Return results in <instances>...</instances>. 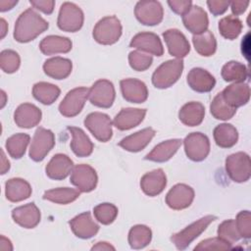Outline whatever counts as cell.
I'll list each match as a JSON object with an SVG mask.
<instances>
[{"label": "cell", "mask_w": 251, "mask_h": 251, "mask_svg": "<svg viewBox=\"0 0 251 251\" xmlns=\"http://www.w3.org/2000/svg\"><path fill=\"white\" fill-rule=\"evenodd\" d=\"M1 93H2V95H3V97H5V92H4V91H3V90H2V91H1ZM5 103H6V102H5V99H4V98H3V102H2V106H1V107H4V105H5Z\"/></svg>", "instance_id": "59"}, {"label": "cell", "mask_w": 251, "mask_h": 251, "mask_svg": "<svg viewBox=\"0 0 251 251\" xmlns=\"http://www.w3.org/2000/svg\"><path fill=\"white\" fill-rule=\"evenodd\" d=\"M219 30L226 39H235L242 30V22L233 15L226 16L220 20Z\"/></svg>", "instance_id": "41"}, {"label": "cell", "mask_w": 251, "mask_h": 251, "mask_svg": "<svg viewBox=\"0 0 251 251\" xmlns=\"http://www.w3.org/2000/svg\"><path fill=\"white\" fill-rule=\"evenodd\" d=\"M69 225L74 234L81 239L91 238L99 230V226L93 221L89 212L75 216L69 222Z\"/></svg>", "instance_id": "17"}, {"label": "cell", "mask_w": 251, "mask_h": 251, "mask_svg": "<svg viewBox=\"0 0 251 251\" xmlns=\"http://www.w3.org/2000/svg\"><path fill=\"white\" fill-rule=\"evenodd\" d=\"M134 15L140 24L152 26L162 22L164 10L161 3L158 1L143 0L136 3Z\"/></svg>", "instance_id": "12"}, {"label": "cell", "mask_w": 251, "mask_h": 251, "mask_svg": "<svg viewBox=\"0 0 251 251\" xmlns=\"http://www.w3.org/2000/svg\"><path fill=\"white\" fill-rule=\"evenodd\" d=\"M192 43L195 51L204 57L214 55L217 50V40L215 35L208 29L200 34L193 35Z\"/></svg>", "instance_id": "36"}, {"label": "cell", "mask_w": 251, "mask_h": 251, "mask_svg": "<svg viewBox=\"0 0 251 251\" xmlns=\"http://www.w3.org/2000/svg\"><path fill=\"white\" fill-rule=\"evenodd\" d=\"M1 175H4L10 170V162L7 160L3 150H1Z\"/></svg>", "instance_id": "56"}, {"label": "cell", "mask_w": 251, "mask_h": 251, "mask_svg": "<svg viewBox=\"0 0 251 251\" xmlns=\"http://www.w3.org/2000/svg\"><path fill=\"white\" fill-rule=\"evenodd\" d=\"M213 136L216 144L222 148H230L238 140L237 129L230 124H221L214 128Z\"/></svg>", "instance_id": "34"}, {"label": "cell", "mask_w": 251, "mask_h": 251, "mask_svg": "<svg viewBox=\"0 0 251 251\" xmlns=\"http://www.w3.org/2000/svg\"><path fill=\"white\" fill-rule=\"evenodd\" d=\"M1 38H4L7 32V24L4 19H1Z\"/></svg>", "instance_id": "58"}, {"label": "cell", "mask_w": 251, "mask_h": 251, "mask_svg": "<svg viewBox=\"0 0 251 251\" xmlns=\"http://www.w3.org/2000/svg\"><path fill=\"white\" fill-rule=\"evenodd\" d=\"M91 250H115V247L108 242L101 241V242H97L95 245H93L91 247Z\"/></svg>", "instance_id": "54"}, {"label": "cell", "mask_w": 251, "mask_h": 251, "mask_svg": "<svg viewBox=\"0 0 251 251\" xmlns=\"http://www.w3.org/2000/svg\"><path fill=\"white\" fill-rule=\"evenodd\" d=\"M231 249V244L226 242V240L218 237L207 238L198 243L197 246L194 247V250H227Z\"/></svg>", "instance_id": "48"}, {"label": "cell", "mask_w": 251, "mask_h": 251, "mask_svg": "<svg viewBox=\"0 0 251 251\" xmlns=\"http://www.w3.org/2000/svg\"><path fill=\"white\" fill-rule=\"evenodd\" d=\"M123 97L130 103H143L148 98L146 84L136 78H126L120 81Z\"/></svg>", "instance_id": "18"}, {"label": "cell", "mask_w": 251, "mask_h": 251, "mask_svg": "<svg viewBox=\"0 0 251 251\" xmlns=\"http://www.w3.org/2000/svg\"><path fill=\"white\" fill-rule=\"evenodd\" d=\"M21 59L19 54L11 49H6L0 53V67L6 74H13L20 68Z\"/></svg>", "instance_id": "44"}, {"label": "cell", "mask_w": 251, "mask_h": 251, "mask_svg": "<svg viewBox=\"0 0 251 251\" xmlns=\"http://www.w3.org/2000/svg\"><path fill=\"white\" fill-rule=\"evenodd\" d=\"M72 69V61L63 57L50 58L43 64L44 73L54 79L67 78L71 75Z\"/></svg>", "instance_id": "31"}, {"label": "cell", "mask_w": 251, "mask_h": 251, "mask_svg": "<svg viewBox=\"0 0 251 251\" xmlns=\"http://www.w3.org/2000/svg\"><path fill=\"white\" fill-rule=\"evenodd\" d=\"M116 98L114 84L108 79L95 81L88 91L90 103L99 108H110Z\"/></svg>", "instance_id": "10"}, {"label": "cell", "mask_w": 251, "mask_h": 251, "mask_svg": "<svg viewBox=\"0 0 251 251\" xmlns=\"http://www.w3.org/2000/svg\"><path fill=\"white\" fill-rule=\"evenodd\" d=\"M181 145V140L175 138L163 141L157 144L151 152H149L144 159L157 163H164L169 161L178 150Z\"/></svg>", "instance_id": "28"}, {"label": "cell", "mask_w": 251, "mask_h": 251, "mask_svg": "<svg viewBox=\"0 0 251 251\" xmlns=\"http://www.w3.org/2000/svg\"><path fill=\"white\" fill-rule=\"evenodd\" d=\"M155 133L156 132L152 127H145L123 138L119 142V146L128 152H139L149 144Z\"/></svg>", "instance_id": "27"}, {"label": "cell", "mask_w": 251, "mask_h": 251, "mask_svg": "<svg viewBox=\"0 0 251 251\" xmlns=\"http://www.w3.org/2000/svg\"><path fill=\"white\" fill-rule=\"evenodd\" d=\"M204 116L205 108L203 104L195 101L184 104L178 112L179 121L187 126H199L203 122Z\"/></svg>", "instance_id": "32"}, {"label": "cell", "mask_w": 251, "mask_h": 251, "mask_svg": "<svg viewBox=\"0 0 251 251\" xmlns=\"http://www.w3.org/2000/svg\"><path fill=\"white\" fill-rule=\"evenodd\" d=\"M221 75L225 81L243 82L248 78L249 72L244 64L236 61H229L223 66Z\"/></svg>", "instance_id": "37"}, {"label": "cell", "mask_w": 251, "mask_h": 251, "mask_svg": "<svg viewBox=\"0 0 251 251\" xmlns=\"http://www.w3.org/2000/svg\"><path fill=\"white\" fill-rule=\"evenodd\" d=\"M184 152L188 159L194 162H201L210 153V141L207 135L201 132L189 133L183 140Z\"/></svg>", "instance_id": "9"}, {"label": "cell", "mask_w": 251, "mask_h": 251, "mask_svg": "<svg viewBox=\"0 0 251 251\" xmlns=\"http://www.w3.org/2000/svg\"><path fill=\"white\" fill-rule=\"evenodd\" d=\"M42 113L38 107L31 103L21 104L14 113V121L19 127L31 128L41 121Z\"/></svg>", "instance_id": "20"}, {"label": "cell", "mask_w": 251, "mask_h": 251, "mask_svg": "<svg viewBox=\"0 0 251 251\" xmlns=\"http://www.w3.org/2000/svg\"><path fill=\"white\" fill-rule=\"evenodd\" d=\"M170 55L181 59L190 51V45L185 35L176 28H171L163 33Z\"/></svg>", "instance_id": "15"}, {"label": "cell", "mask_w": 251, "mask_h": 251, "mask_svg": "<svg viewBox=\"0 0 251 251\" xmlns=\"http://www.w3.org/2000/svg\"><path fill=\"white\" fill-rule=\"evenodd\" d=\"M249 3H250L249 1H231V2H229L230 9H231L233 16L236 17V16L243 14L246 11Z\"/></svg>", "instance_id": "52"}, {"label": "cell", "mask_w": 251, "mask_h": 251, "mask_svg": "<svg viewBox=\"0 0 251 251\" xmlns=\"http://www.w3.org/2000/svg\"><path fill=\"white\" fill-rule=\"evenodd\" d=\"M12 218L16 224L25 228H33L40 222V211L34 203L17 207L12 211Z\"/></svg>", "instance_id": "22"}, {"label": "cell", "mask_w": 251, "mask_h": 251, "mask_svg": "<svg viewBox=\"0 0 251 251\" xmlns=\"http://www.w3.org/2000/svg\"><path fill=\"white\" fill-rule=\"evenodd\" d=\"M129 46L155 56H162L164 54V47L161 39L153 32H139L135 34L132 37Z\"/></svg>", "instance_id": "16"}, {"label": "cell", "mask_w": 251, "mask_h": 251, "mask_svg": "<svg viewBox=\"0 0 251 251\" xmlns=\"http://www.w3.org/2000/svg\"><path fill=\"white\" fill-rule=\"evenodd\" d=\"M168 5L173 12L177 15L183 16L191 8L192 2L190 0H170L168 1Z\"/></svg>", "instance_id": "49"}, {"label": "cell", "mask_w": 251, "mask_h": 251, "mask_svg": "<svg viewBox=\"0 0 251 251\" xmlns=\"http://www.w3.org/2000/svg\"><path fill=\"white\" fill-rule=\"evenodd\" d=\"M70 182L80 192H90L96 188L98 176L91 166L80 164L73 168Z\"/></svg>", "instance_id": "13"}, {"label": "cell", "mask_w": 251, "mask_h": 251, "mask_svg": "<svg viewBox=\"0 0 251 251\" xmlns=\"http://www.w3.org/2000/svg\"><path fill=\"white\" fill-rule=\"evenodd\" d=\"M30 136L26 133H16L10 136L5 143L9 155L14 159H21L26 150Z\"/></svg>", "instance_id": "40"}, {"label": "cell", "mask_w": 251, "mask_h": 251, "mask_svg": "<svg viewBox=\"0 0 251 251\" xmlns=\"http://www.w3.org/2000/svg\"><path fill=\"white\" fill-rule=\"evenodd\" d=\"M72 46L73 43L70 38L59 35H48L39 43V49L44 55L68 53L71 51Z\"/></svg>", "instance_id": "33"}, {"label": "cell", "mask_w": 251, "mask_h": 251, "mask_svg": "<svg viewBox=\"0 0 251 251\" xmlns=\"http://www.w3.org/2000/svg\"><path fill=\"white\" fill-rule=\"evenodd\" d=\"M61 93L60 88L52 83L39 81L36 82L32 87L33 97L44 105L53 104Z\"/></svg>", "instance_id": "35"}, {"label": "cell", "mask_w": 251, "mask_h": 251, "mask_svg": "<svg viewBox=\"0 0 251 251\" xmlns=\"http://www.w3.org/2000/svg\"><path fill=\"white\" fill-rule=\"evenodd\" d=\"M79 195L80 191L78 189L70 187H58L45 191L42 198L53 203L66 205L76 200L79 197Z\"/></svg>", "instance_id": "38"}, {"label": "cell", "mask_w": 251, "mask_h": 251, "mask_svg": "<svg viewBox=\"0 0 251 251\" xmlns=\"http://www.w3.org/2000/svg\"><path fill=\"white\" fill-rule=\"evenodd\" d=\"M127 239L132 249H142L151 242L152 231L147 226L136 225L129 229Z\"/></svg>", "instance_id": "39"}, {"label": "cell", "mask_w": 251, "mask_h": 251, "mask_svg": "<svg viewBox=\"0 0 251 251\" xmlns=\"http://www.w3.org/2000/svg\"><path fill=\"white\" fill-rule=\"evenodd\" d=\"M210 112L215 119L227 121L234 116V114L236 113V109L229 106L224 100L222 92H220L212 100L210 105Z\"/></svg>", "instance_id": "42"}, {"label": "cell", "mask_w": 251, "mask_h": 251, "mask_svg": "<svg viewBox=\"0 0 251 251\" xmlns=\"http://www.w3.org/2000/svg\"><path fill=\"white\" fill-rule=\"evenodd\" d=\"M123 27L120 20L116 16H107L97 22L93 28V38L103 45L116 43L122 35Z\"/></svg>", "instance_id": "3"}, {"label": "cell", "mask_w": 251, "mask_h": 251, "mask_svg": "<svg viewBox=\"0 0 251 251\" xmlns=\"http://www.w3.org/2000/svg\"><path fill=\"white\" fill-rule=\"evenodd\" d=\"M217 219L216 216L207 215L200 218L196 222L187 226L182 230L174 233L171 237L172 242L178 250H183L189 246V244L197 238L203 231L206 230L208 226Z\"/></svg>", "instance_id": "4"}, {"label": "cell", "mask_w": 251, "mask_h": 251, "mask_svg": "<svg viewBox=\"0 0 251 251\" xmlns=\"http://www.w3.org/2000/svg\"><path fill=\"white\" fill-rule=\"evenodd\" d=\"M186 79L190 88L200 93L211 91L216 84L215 77L208 71L202 68L191 69Z\"/></svg>", "instance_id": "26"}, {"label": "cell", "mask_w": 251, "mask_h": 251, "mask_svg": "<svg viewBox=\"0 0 251 251\" xmlns=\"http://www.w3.org/2000/svg\"><path fill=\"white\" fill-rule=\"evenodd\" d=\"M48 27V22L33 9L28 8L23 12L16 21L14 38L20 43H26L35 39Z\"/></svg>", "instance_id": "1"}, {"label": "cell", "mask_w": 251, "mask_h": 251, "mask_svg": "<svg viewBox=\"0 0 251 251\" xmlns=\"http://www.w3.org/2000/svg\"><path fill=\"white\" fill-rule=\"evenodd\" d=\"M0 249L3 251H7V250H13V246L11 241L6 238L4 235H1V241H0Z\"/></svg>", "instance_id": "57"}, {"label": "cell", "mask_w": 251, "mask_h": 251, "mask_svg": "<svg viewBox=\"0 0 251 251\" xmlns=\"http://www.w3.org/2000/svg\"><path fill=\"white\" fill-rule=\"evenodd\" d=\"M182 23L185 28L195 35L207 30L209 19L204 9L200 6L193 5L189 11L182 16Z\"/></svg>", "instance_id": "19"}, {"label": "cell", "mask_w": 251, "mask_h": 251, "mask_svg": "<svg viewBox=\"0 0 251 251\" xmlns=\"http://www.w3.org/2000/svg\"><path fill=\"white\" fill-rule=\"evenodd\" d=\"M167 185V176L162 169L146 173L140 179V187L148 196L159 195Z\"/></svg>", "instance_id": "23"}, {"label": "cell", "mask_w": 251, "mask_h": 251, "mask_svg": "<svg viewBox=\"0 0 251 251\" xmlns=\"http://www.w3.org/2000/svg\"><path fill=\"white\" fill-rule=\"evenodd\" d=\"M222 95L229 106L237 109L248 103L250 99V87L244 82H233L222 91Z\"/></svg>", "instance_id": "24"}, {"label": "cell", "mask_w": 251, "mask_h": 251, "mask_svg": "<svg viewBox=\"0 0 251 251\" xmlns=\"http://www.w3.org/2000/svg\"><path fill=\"white\" fill-rule=\"evenodd\" d=\"M83 21V12L77 5L72 2H65L61 5L57 19V25L61 30L75 32L81 28Z\"/></svg>", "instance_id": "5"}, {"label": "cell", "mask_w": 251, "mask_h": 251, "mask_svg": "<svg viewBox=\"0 0 251 251\" xmlns=\"http://www.w3.org/2000/svg\"><path fill=\"white\" fill-rule=\"evenodd\" d=\"M153 58L151 55L143 53L139 50L131 51L128 54V63L131 69L137 72H143L150 68L152 65Z\"/></svg>", "instance_id": "45"}, {"label": "cell", "mask_w": 251, "mask_h": 251, "mask_svg": "<svg viewBox=\"0 0 251 251\" xmlns=\"http://www.w3.org/2000/svg\"><path fill=\"white\" fill-rule=\"evenodd\" d=\"M74 168V163L66 154H56L52 157L45 168L46 175L49 178L55 180L65 179Z\"/></svg>", "instance_id": "21"}, {"label": "cell", "mask_w": 251, "mask_h": 251, "mask_svg": "<svg viewBox=\"0 0 251 251\" xmlns=\"http://www.w3.org/2000/svg\"><path fill=\"white\" fill-rule=\"evenodd\" d=\"M29 3L35 9H37L47 15L52 14V12L54 11L55 1H53V0H30Z\"/></svg>", "instance_id": "51"}, {"label": "cell", "mask_w": 251, "mask_h": 251, "mask_svg": "<svg viewBox=\"0 0 251 251\" xmlns=\"http://www.w3.org/2000/svg\"><path fill=\"white\" fill-rule=\"evenodd\" d=\"M67 129L73 137L70 146L75 155L77 157H88L91 155L94 146L86 133L76 126H68Z\"/></svg>", "instance_id": "30"}, {"label": "cell", "mask_w": 251, "mask_h": 251, "mask_svg": "<svg viewBox=\"0 0 251 251\" xmlns=\"http://www.w3.org/2000/svg\"><path fill=\"white\" fill-rule=\"evenodd\" d=\"M249 33L246 34L244 39L241 42V52L246 57L247 60H249Z\"/></svg>", "instance_id": "55"}, {"label": "cell", "mask_w": 251, "mask_h": 251, "mask_svg": "<svg viewBox=\"0 0 251 251\" xmlns=\"http://www.w3.org/2000/svg\"><path fill=\"white\" fill-rule=\"evenodd\" d=\"M218 236L226 242L232 244L238 241L241 237L236 228L234 220H226L218 227Z\"/></svg>", "instance_id": "46"}, {"label": "cell", "mask_w": 251, "mask_h": 251, "mask_svg": "<svg viewBox=\"0 0 251 251\" xmlns=\"http://www.w3.org/2000/svg\"><path fill=\"white\" fill-rule=\"evenodd\" d=\"M55 145V135L50 129L38 127L31 140L29 158L34 162H41Z\"/></svg>", "instance_id": "8"}, {"label": "cell", "mask_w": 251, "mask_h": 251, "mask_svg": "<svg viewBox=\"0 0 251 251\" xmlns=\"http://www.w3.org/2000/svg\"><path fill=\"white\" fill-rule=\"evenodd\" d=\"M226 171L234 182H245L251 176L250 157L245 152H236L226 159Z\"/></svg>", "instance_id": "6"}, {"label": "cell", "mask_w": 251, "mask_h": 251, "mask_svg": "<svg viewBox=\"0 0 251 251\" xmlns=\"http://www.w3.org/2000/svg\"><path fill=\"white\" fill-rule=\"evenodd\" d=\"M89 89L86 87H76L70 90L59 105V112L67 118L77 116L88 98Z\"/></svg>", "instance_id": "11"}, {"label": "cell", "mask_w": 251, "mask_h": 251, "mask_svg": "<svg viewBox=\"0 0 251 251\" xmlns=\"http://www.w3.org/2000/svg\"><path fill=\"white\" fill-rule=\"evenodd\" d=\"M236 228L240 237L249 239L251 237V215L249 211H241L235 220Z\"/></svg>", "instance_id": "47"}, {"label": "cell", "mask_w": 251, "mask_h": 251, "mask_svg": "<svg viewBox=\"0 0 251 251\" xmlns=\"http://www.w3.org/2000/svg\"><path fill=\"white\" fill-rule=\"evenodd\" d=\"M183 71L181 59L169 60L161 64L152 75V83L156 88L165 89L175 84Z\"/></svg>", "instance_id": "2"}, {"label": "cell", "mask_w": 251, "mask_h": 251, "mask_svg": "<svg viewBox=\"0 0 251 251\" xmlns=\"http://www.w3.org/2000/svg\"><path fill=\"white\" fill-rule=\"evenodd\" d=\"M194 199V190L185 183L174 185L166 195V203L173 210L188 208Z\"/></svg>", "instance_id": "14"}, {"label": "cell", "mask_w": 251, "mask_h": 251, "mask_svg": "<svg viewBox=\"0 0 251 251\" xmlns=\"http://www.w3.org/2000/svg\"><path fill=\"white\" fill-rule=\"evenodd\" d=\"M83 124L98 141L107 142L112 138V121L108 115L100 112L90 113Z\"/></svg>", "instance_id": "7"}, {"label": "cell", "mask_w": 251, "mask_h": 251, "mask_svg": "<svg viewBox=\"0 0 251 251\" xmlns=\"http://www.w3.org/2000/svg\"><path fill=\"white\" fill-rule=\"evenodd\" d=\"M146 109L123 108L114 118L113 125L120 130H127L137 126L145 118Z\"/></svg>", "instance_id": "25"}, {"label": "cell", "mask_w": 251, "mask_h": 251, "mask_svg": "<svg viewBox=\"0 0 251 251\" xmlns=\"http://www.w3.org/2000/svg\"><path fill=\"white\" fill-rule=\"evenodd\" d=\"M93 214L102 225H110L118 216V208L111 203H101L93 208Z\"/></svg>", "instance_id": "43"}, {"label": "cell", "mask_w": 251, "mask_h": 251, "mask_svg": "<svg viewBox=\"0 0 251 251\" xmlns=\"http://www.w3.org/2000/svg\"><path fill=\"white\" fill-rule=\"evenodd\" d=\"M18 4L17 0H0V11L6 12Z\"/></svg>", "instance_id": "53"}, {"label": "cell", "mask_w": 251, "mask_h": 251, "mask_svg": "<svg viewBox=\"0 0 251 251\" xmlns=\"http://www.w3.org/2000/svg\"><path fill=\"white\" fill-rule=\"evenodd\" d=\"M30 184L20 177H13L5 183V196L11 202H21L31 195Z\"/></svg>", "instance_id": "29"}, {"label": "cell", "mask_w": 251, "mask_h": 251, "mask_svg": "<svg viewBox=\"0 0 251 251\" xmlns=\"http://www.w3.org/2000/svg\"><path fill=\"white\" fill-rule=\"evenodd\" d=\"M208 8L214 16L223 15L229 6V1H220V0H209L207 1Z\"/></svg>", "instance_id": "50"}]
</instances>
